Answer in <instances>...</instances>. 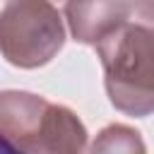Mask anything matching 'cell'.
<instances>
[{
    "label": "cell",
    "instance_id": "obj_3",
    "mask_svg": "<svg viewBox=\"0 0 154 154\" xmlns=\"http://www.w3.org/2000/svg\"><path fill=\"white\" fill-rule=\"evenodd\" d=\"M65 29L48 0H10L0 14V51L12 65L36 67L63 46Z\"/></svg>",
    "mask_w": 154,
    "mask_h": 154
},
{
    "label": "cell",
    "instance_id": "obj_1",
    "mask_svg": "<svg viewBox=\"0 0 154 154\" xmlns=\"http://www.w3.org/2000/svg\"><path fill=\"white\" fill-rule=\"evenodd\" d=\"M87 132L72 111L36 94H0V152H79Z\"/></svg>",
    "mask_w": 154,
    "mask_h": 154
},
{
    "label": "cell",
    "instance_id": "obj_2",
    "mask_svg": "<svg viewBox=\"0 0 154 154\" xmlns=\"http://www.w3.org/2000/svg\"><path fill=\"white\" fill-rule=\"evenodd\" d=\"M111 103L128 116L154 111V29L123 24L96 43Z\"/></svg>",
    "mask_w": 154,
    "mask_h": 154
},
{
    "label": "cell",
    "instance_id": "obj_5",
    "mask_svg": "<svg viewBox=\"0 0 154 154\" xmlns=\"http://www.w3.org/2000/svg\"><path fill=\"white\" fill-rule=\"evenodd\" d=\"M135 10L142 19L154 22V0H135Z\"/></svg>",
    "mask_w": 154,
    "mask_h": 154
},
{
    "label": "cell",
    "instance_id": "obj_4",
    "mask_svg": "<svg viewBox=\"0 0 154 154\" xmlns=\"http://www.w3.org/2000/svg\"><path fill=\"white\" fill-rule=\"evenodd\" d=\"M67 22L72 36L82 43L96 46L103 36L116 31L128 19L125 0H67Z\"/></svg>",
    "mask_w": 154,
    "mask_h": 154
}]
</instances>
